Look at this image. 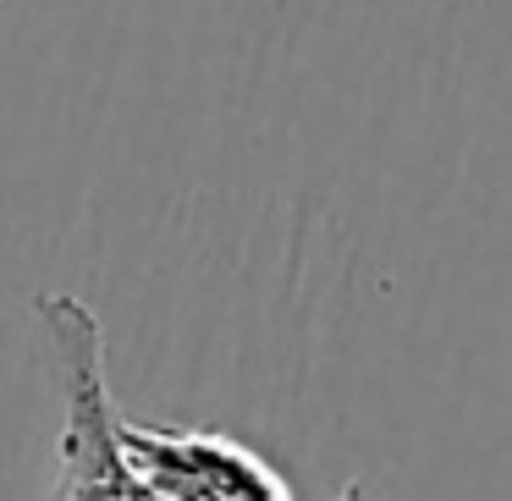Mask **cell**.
I'll list each match as a JSON object with an SVG mask.
<instances>
[{
    "mask_svg": "<svg viewBox=\"0 0 512 501\" xmlns=\"http://www.w3.org/2000/svg\"><path fill=\"white\" fill-rule=\"evenodd\" d=\"M336 501H369V496H364V485H347V490H342V496H336Z\"/></svg>",
    "mask_w": 512,
    "mask_h": 501,
    "instance_id": "cell-1",
    "label": "cell"
}]
</instances>
